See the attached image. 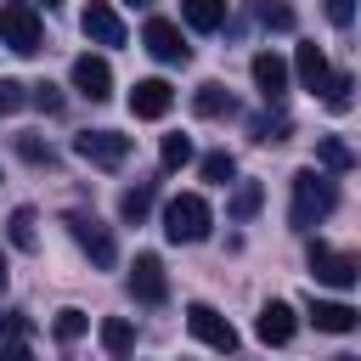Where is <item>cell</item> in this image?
I'll use <instances>...</instances> for the list:
<instances>
[{"instance_id": "obj_1", "label": "cell", "mask_w": 361, "mask_h": 361, "mask_svg": "<svg viewBox=\"0 0 361 361\" xmlns=\"http://www.w3.org/2000/svg\"><path fill=\"white\" fill-rule=\"evenodd\" d=\"M333 209H338V186H333V175H327V169H299V175H293L288 226H293V231H316Z\"/></svg>"}, {"instance_id": "obj_2", "label": "cell", "mask_w": 361, "mask_h": 361, "mask_svg": "<svg viewBox=\"0 0 361 361\" xmlns=\"http://www.w3.org/2000/svg\"><path fill=\"white\" fill-rule=\"evenodd\" d=\"M209 226H214V214H209V203L197 192H180V197L164 203V237L169 243H203Z\"/></svg>"}, {"instance_id": "obj_3", "label": "cell", "mask_w": 361, "mask_h": 361, "mask_svg": "<svg viewBox=\"0 0 361 361\" xmlns=\"http://www.w3.org/2000/svg\"><path fill=\"white\" fill-rule=\"evenodd\" d=\"M39 39H45L39 11H34L28 0H0V45H6V51H17V56H34V51H39Z\"/></svg>"}, {"instance_id": "obj_4", "label": "cell", "mask_w": 361, "mask_h": 361, "mask_svg": "<svg viewBox=\"0 0 361 361\" xmlns=\"http://www.w3.org/2000/svg\"><path fill=\"white\" fill-rule=\"evenodd\" d=\"M68 231H73V243L102 265V271H113L118 265V243H113V231L96 220V214H85V209H68Z\"/></svg>"}, {"instance_id": "obj_5", "label": "cell", "mask_w": 361, "mask_h": 361, "mask_svg": "<svg viewBox=\"0 0 361 361\" xmlns=\"http://www.w3.org/2000/svg\"><path fill=\"white\" fill-rule=\"evenodd\" d=\"M141 45H147L158 62H169V68H186V62H192V45H186V34H180L169 17H147V28H141Z\"/></svg>"}, {"instance_id": "obj_6", "label": "cell", "mask_w": 361, "mask_h": 361, "mask_svg": "<svg viewBox=\"0 0 361 361\" xmlns=\"http://www.w3.org/2000/svg\"><path fill=\"white\" fill-rule=\"evenodd\" d=\"M73 152L85 164H96V169H118L130 158V135H118V130H85V135H73Z\"/></svg>"}, {"instance_id": "obj_7", "label": "cell", "mask_w": 361, "mask_h": 361, "mask_svg": "<svg viewBox=\"0 0 361 361\" xmlns=\"http://www.w3.org/2000/svg\"><path fill=\"white\" fill-rule=\"evenodd\" d=\"M310 271H316V282H333V288H355L361 282V259L338 254L327 243H310Z\"/></svg>"}, {"instance_id": "obj_8", "label": "cell", "mask_w": 361, "mask_h": 361, "mask_svg": "<svg viewBox=\"0 0 361 361\" xmlns=\"http://www.w3.org/2000/svg\"><path fill=\"white\" fill-rule=\"evenodd\" d=\"M186 327H192V338H203L209 350H237V327H231L214 305H186Z\"/></svg>"}, {"instance_id": "obj_9", "label": "cell", "mask_w": 361, "mask_h": 361, "mask_svg": "<svg viewBox=\"0 0 361 361\" xmlns=\"http://www.w3.org/2000/svg\"><path fill=\"white\" fill-rule=\"evenodd\" d=\"M130 293H135L141 305H164V299H169V276H164V259H158V254H135V265H130Z\"/></svg>"}, {"instance_id": "obj_10", "label": "cell", "mask_w": 361, "mask_h": 361, "mask_svg": "<svg viewBox=\"0 0 361 361\" xmlns=\"http://www.w3.org/2000/svg\"><path fill=\"white\" fill-rule=\"evenodd\" d=\"M73 90L85 96V102H107L113 96V68H107V56H73Z\"/></svg>"}, {"instance_id": "obj_11", "label": "cell", "mask_w": 361, "mask_h": 361, "mask_svg": "<svg viewBox=\"0 0 361 361\" xmlns=\"http://www.w3.org/2000/svg\"><path fill=\"white\" fill-rule=\"evenodd\" d=\"M79 28H85V39H96V45H124V23H118V11H113L107 0H90V6L79 11Z\"/></svg>"}, {"instance_id": "obj_12", "label": "cell", "mask_w": 361, "mask_h": 361, "mask_svg": "<svg viewBox=\"0 0 361 361\" xmlns=\"http://www.w3.org/2000/svg\"><path fill=\"white\" fill-rule=\"evenodd\" d=\"M169 107H175V90L164 79H135V90H130V113L135 118H164Z\"/></svg>"}, {"instance_id": "obj_13", "label": "cell", "mask_w": 361, "mask_h": 361, "mask_svg": "<svg viewBox=\"0 0 361 361\" xmlns=\"http://www.w3.org/2000/svg\"><path fill=\"white\" fill-rule=\"evenodd\" d=\"M254 85H259L265 102H282V96H288V62H282L276 51H259V56H254Z\"/></svg>"}, {"instance_id": "obj_14", "label": "cell", "mask_w": 361, "mask_h": 361, "mask_svg": "<svg viewBox=\"0 0 361 361\" xmlns=\"http://www.w3.org/2000/svg\"><path fill=\"white\" fill-rule=\"evenodd\" d=\"M310 322L322 333H355L361 327V310L355 305H338V299H310Z\"/></svg>"}, {"instance_id": "obj_15", "label": "cell", "mask_w": 361, "mask_h": 361, "mask_svg": "<svg viewBox=\"0 0 361 361\" xmlns=\"http://www.w3.org/2000/svg\"><path fill=\"white\" fill-rule=\"evenodd\" d=\"M293 73H299V85H305L310 96L327 85V73H333V68H327V56H322V45H316V39H310V45H299V56H293Z\"/></svg>"}, {"instance_id": "obj_16", "label": "cell", "mask_w": 361, "mask_h": 361, "mask_svg": "<svg viewBox=\"0 0 361 361\" xmlns=\"http://www.w3.org/2000/svg\"><path fill=\"white\" fill-rule=\"evenodd\" d=\"M254 327H259V338H265V344H288L299 322H293V310H288L282 299H271V305L259 310V322H254Z\"/></svg>"}, {"instance_id": "obj_17", "label": "cell", "mask_w": 361, "mask_h": 361, "mask_svg": "<svg viewBox=\"0 0 361 361\" xmlns=\"http://www.w3.org/2000/svg\"><path fill=\"white\" fill-rule=\"evenodd\" d=\"M180 17H186V28L214 34V28L226 23V0H180Z\"/></svg>"}, {"instance_id": "obj_18", "label": "cell", "mask_w": 361, "mask_h": 361, "mask_svg": "<svg viewBox=\"0 0 361 361\" xmlns=\"http://www.w3.org/2000/svg\"><path fill=\"white\" fill-rule=\"evenodd\" d=\"M231 107H237V102H231V90H226V85H214V79H209V85H197V96H192V113H197V118H226Z\"/></svg>"}, {"instance_id": "obj_19", "label": "cell", "mask_w": 361, "mask_h": 361, "mask_svg": "<svg viewBox=\"0 0 361 361\" xmlns=\"http://www.w3.org/2000/svg\"><path fill=\"white\" fill-rule=\"evenodd\" d=\"M259 203H265V186H259V180H237V192H231L226 214H231V220H254V214H259Z\"/></svg>"}, {"instance_id": "obj_20", "label": "cell", "mask_w": 361, "mask_h": 361, "mask_svg": "<svg viewBox=\"0 0 361 361\" xmlns=\"http://www.w3.org/2000/svg\"><path fill=\"white\" fill-rule=\"evenodd\" d=\"M248 135L265 141V147H271V141H288V135H293V118H288V113H259V118H248Z\"/></svg>"}, {"instance_id": "obj_21", "label": "cell", "mask_w": 361, "mask_h": 361, "mask_svg": "<svg viewBox=\"0 0 361 361\" xmlns=\"http://www.w3.org/2000/svg\"><path fill=\"white\" fill-rule=\"evenodd\" d=\"M316 158H322V169H327V175H344V169H355V152H350L338 135H322V141H316Z\"/></svg>"}, {"instance_id": "obj_22", "label": "cell", "mask_w": 361, "mask_h": 361, "mask_svg": "<svg viewBox=\"0 0 361 361\" xmlns=\"http://www.w3.org/2000/svg\"><path fill=\"white\" fill-rule=\"evenodd\" d=\"M147 209H152V180H135V186L118 197V220L141 226V220H147Z\"/></svg>"}, {"instance_id": "obj_23", "label": "cell", "mask_w": 361, "mask_h": 361, "mask_svg": "<svg viewBox=\"0 0 361 361\" xmlns=\"http://www.w3.org/2000/svg\"><path fill=\"white\" fill-rule=\"evenodd\" d=\"M102 350H107V355H130V350H135V327H130L124 316H107V322H102Z\"/></svg>"}, {"instance_id": "obj_24", "label": "cell", "mask_w": 361, "mask_h": 361, "mask_svg": "<svg viewBox=\"0 0 361 361\" xmlns=\"http://www.w3.org/2000/svg\"><path fill=\"white\" fill-rule=\"evenodd\" d=\"M6 237H11V248H34L39 237H34V209H11V220H6Z\"/></svg>"}, {"instance_id": "obj_25", "label": "cell", "mask_w": 361, "mask_h": 361, "mask_svg": "<svg viewBox=\"0 0 361 361\" xmlns=\"http://www.w3.org/2000/svg\"><path fill=\"white\" fill-rule=\"evenodd\" d=\"M254 17H259L265 28H276V34L293 28V6H288V0H254Z\"/></svg>"}, {"instance_id": "obj_26", "label": "cell", "mask_w": 361, "mask_h": 361, "mask_svg": "<svg viewBox=\"0 0 361 361\" xmlns=\"http://www.w3.org/2000/svg\"><path fill=\"white\" fill-rule=\"evenodd\" d=\"M350 90H355V79H350V73H327V85H322V96H327V107H333V113H350V102H355Z\"/></svg>"}, {"instance_id": "obj_27", "label": "cell", "mask_w": 361, "mask_h": 361, "mask_svg": "<svg viewBox=\"0 0 361 361\" xmlns=\"http://www.w3.org/2000/svg\"><path fill=\"white\" fill-rule=\"evenodd\" d=\"M158 164H164V169H186V164H192V141H186V135H164Z\"/></svg>"}, {"instance_id": "obj_28", "label": "cell", "mask_w": 361, "mask_h": 361, "mask_svg": "<svg viewBox=\"0 0 361 361\" xmlns=\"http://www.w3.org/2000/svg\"><path fill=\"white\" fill-rule=\"evenodd\" d=\"M17 158H23V164H39V169H51V164H56V152H51L39 135H17Z\"/></svg>"}, {"instance_id": "obj_29", "label": "cell", "mask_w": 361, "mask_h": 361, "mask_svg": "<svg viewBox=\"0 0 361 361\" xmlns=\"http://www.w3.org/2000/svg\"><path fill=\"white\" fill-rule=\"evenodd\" d=\"M197 169H203V180H214V186H226V180L237 175V158H231V152H209V158H203Z\"/></svg>"}, {"instance_id": "obj_30", "label": "cell", "mask_w": 361, "mask_h": 361, "mask_svg": "<svg viewBox=\"0 0 361 361\" xmlns=\"http://www.w3.org/2000/svg\"><path fill=\"white\" fill-rule=\"evenodd\" d=\"M51 333H56L62 344H73V338L85 333V310H56V322H51Z\"/></svg>"}, {"instance_id": "obj_31", "label": "cell", "mask_w": 361, "mask_h": 361, "mask_svg": "<svg viewBox=\"0 0 361 361\" xmlns=\"http://www.w3.org/2000/svg\"><path fill=\"white\" fill-rule=\"evenodd\" d=\"M0 344H28V316H23V310L0 316Z\"/></svg>"}, {"instance_id": "obj_32", "label": "cell", "mask_w": 361, "mask_h": 361, "mask_svg": "<svg viewBox=\"0 0 361 361\" xmlns=\"http://www.w3.org/2000/svg\"><path fill=\"white\" fill-rule=\"evenodd\" d=\"M28 90H34L28 102H34L39 113H62V90H56V85H28Z\"/></svg>"}, {"instance_id": "obj_33", "label": "cell", "mask_w": 361, "mask_h": 361, "mask_svg": "<svg viewBox=\"0 0 361 361\" xmlns=\"http://www.w3.org/2000/svg\"><path fill=\"white\" fill-rule=\"evenodd\" d=\"M28 102V85L23 79H0V113H11V107H23Z\"/></svg>"}, {"instance_id": "obj_34", "label": "cell", "mask_w": 361, "mask_h": 361, "mask_svg": "<svg viewBox=\"0 0 361 361\" xmlns=\"http://www.w3.org/2000/svg\"><path fill=\"white\" fill-rule=\"evenodd\" d=\"M322 11H327L333 28H350L355 23V0H322Z\"/></svg>"}, {"instance_id": "obj_35", "label": "cell", "mask_w": 361, "mask_h": 361, "mask_svg": "<svg viewBox=\"0 0 361 361\" xmlns=\"http://www.w3.org/2000/svg\"><path fill=\"white\" fill-rule=\"evenodd\" d=\"M6 282H11V271H6V254H0V293H6Z\"/></svg>"}, {"instance_id": "obj_36", "label": "cell", "mask_w": 361, "mask_h": 361, "mask_svg": "<svg viewBox=\"0 0 361 361\" xmlns=\"http://www.w3.org/2000/svg\"><path fill=\"white\" fill-rule=\"evenodd\" d=\"M124 6H152V0H124Z\"/></svg>"}, {"instance_id": "obj_37", "label": "cell", "mask_w": 361, "mask_h": 361, "mask_svg": "<svg viewBox=\"0 0 361 361\" xmlns=\"http://www.w3.org/2000/svg\"><path fill=\"white\" fill-rule=\"evenodd\" d=\"M45 6H62V0H45Z\"/></svg>"}]
</instances>
